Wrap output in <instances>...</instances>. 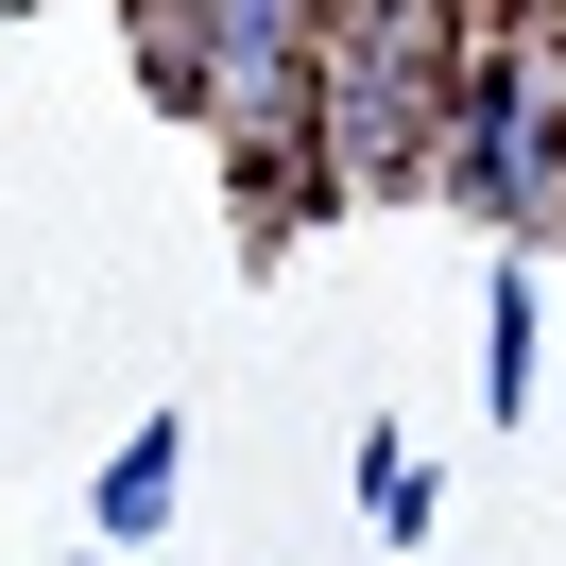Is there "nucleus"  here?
Here are the masks:
<instances>
[{"label":"nucleus","instance_id":"1","mask_svg":"<svg viewBox=\"0 0 566 566\" xmlns=\"http://www.w3.org/2000/svg\"><path fill=\"white\" fill-rule=\"evenodd\" d=\"M463 0H326V52H310V120H292V172L310 189H412L447 155L463 104Z\"/></svg>","mask_w":566,"mask_h":566},{"label":"nucleus","instance_id":"2","mask_svg":"<svg viewBox=\"0 0 566 566\" xmlns=\"http://www.w3.org/2000/svg\"><path fill=\"white\" fill-rule=\"evenodd\" d=\"M429 172L515 241H566V0H497L463 35V104Z\"/></svg>","mask_w":566,"mask_h":566},{"label":"nucleus","instance_id":"3","mask_svg":"<svg viewBox=\"0 0 566 566\" xmlns=\"http://www.w3.org/2000/svg\"><path fill=\"white\" fill-rule=\"evenodd\" d=\"M310 52H326V0H207V120L275 155L310 120Z\"/></svg>","mask_w":566,"mask_h":566},{"label":"nucleus","instance_id":"4","mask_svg":"<svg viewBox=\"0 0 566 566\" xmlns=\"http://www.w3.org/2000/svg\"><path fill=\"white\" fill-rule=\"evenodd\" d=\"M172 481H189V429H172V412L120 429V463L86 481V532H120V549H138V532H172Z\"/></svg>","mask_w":566,"mask_h":566},{"label":"nucleus","instance_id":"5","mask_svg":"<svg viewBox=\"0 0 566 566\" xmlns=\"http://www.w3.org/2000/svg\"><path fill=\"white\" fill-rule=\"evenodd\" d=\"M360 532H378V549H412V532H429V463H412V429H378V447H360Z\"/></svg>","mask_w":566,"mask_h":566},{"label":"nucleus","instance_id":"6","mask_svg":"<svg viewBox=\"0 0 566 566\" xmlns=\"http://www.w3.org/2000/svg\"><path fill=\"white\" fill-rule=\"evenodd\" d=\"M481 412H532V275H497L481 310Z\"/></svg>","mask_w":566,"mask_h":566}]
</instances>
